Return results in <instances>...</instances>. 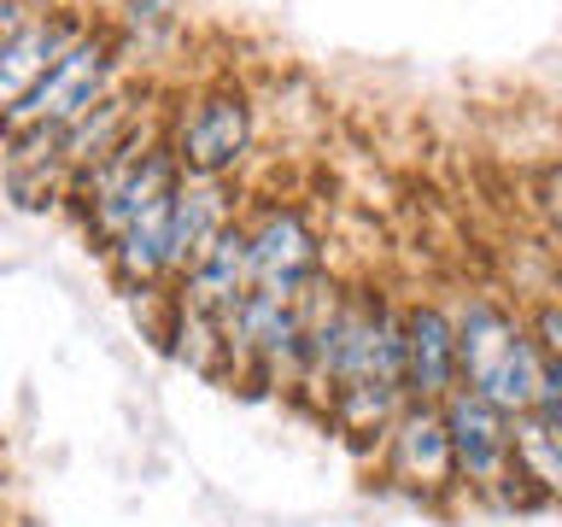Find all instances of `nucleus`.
I'll return each mask as SVG.
<instances>
[{"label":"nucleus","mask_w":562,"mask_h":527,"mask_svg":"<svg viewBox=\"0 0 562 527\" xmlns=\"http://www.w3.org/2000/svg\"><path fill=\"white\" fill-rule=\"evenodd\" d=\"M457 316V363H463V386H474L481 399H492L509 416L539 411L544 393V351L527 328V316H516L504 299L469 293Z\"/></svg>","instance_id":"f257e3e1"},{"label":"nucleus","mask_w":562,"mask_h":527,"mask_svg":"<svg viewBox=\"0 0 562 527\" xmlns=\"http://www.w3.org/2000/svg\"><path fill=\"white\" fill-rule=\"evenodd\" d=\"M182 188V165H176L170 141H123V147L94 165L77 182V193L88 200V228L112 246L123 240L140 217H153L158 205H170V193Z\"/></svg>","instance_id":"f03ea898"},{"label":"nucleus","mask_w":562,"mask_h":527,"mask_svg":"<svg viewBox=\"0 0 562 527\" xmlns=\"http://www.w3.org/2000/svg\"><path fill=\"white\" fill-rule=\"evenodd\" d=\"M439 411H446V428H451L463 492H474V498H486L498 509H533V492L516 474V416L498 411L492 399H481L474 386H457Z\"/></svg>","instance_id":"7ed1b4c3"},{"label":"nucleus","mask_w":562,"mask_h":527,"mask_svg":"<svg viewBox=\"0 0 562 527\" xmlns=\"http://www.w3.org/2000/svg\"><path fill=\"white\" fill-rule=\"evenodd\" d=\"M112 77H117V35L82 30L77 42L65 47V59L0 117V135L18 141V135H35V130H47V135L70 130V123L88 117L105 94H112Z\"/></svg>","instance_id":"20e7f679"},{"label":"nucleus","mask_w":562,"mask_h":527,"mask_svg":"<svg viewBox=\"0 0 562 527\" xmlns=\"http://www.w3.org/2000/svg\"><path fill=\"white\" fill-rule=\"evenodd\" d=\"M165 141H170L182 176H217V182H228V176L252 158V141H258L252 94H246L240 82L200 88V94L182 100V112H176Z\"/></svg>","instance_id":"39448f33"},{"label":"nucleus","mask_w":562,"mask_h":527,"mask_svg":"<svg viewBox=\"0 0 562 527\" xmlns=\"http://www.w3.org/2000/svg\"><path fill=\"white\" fill-rule=\"evenodd\" d=\"M381 481L422 504H446L451 492H463L457 481V451H451V428L439 404L411 399L393 416V428L381 434Z\"/></svg>","instance_id":"423d86ee"},{"label":"nucleus","mask_w":562,"mask_h":527,"mask_svg":"<svg viewBox=\"0 0 562 527\" xmlns=\"http://www.w3.org/2000/svg\"><path fill=\"white\" fill-rule=\"evenodd\" d=\"M240 223H246V246H252V288L276 299H299L323 276V240H316V228L299 205L263 200Z\"/></svg>","instance_id":"0eeeda50"},{"label":"nucleus","mask_w":562,"mask_h":527,"mask_svg":"<svg viewBox=\"0 0 562 527\" xmlns=\"http://www.w3.org/2000/svg\"><path fill=\"white\" fill-rule=\"evenodd\" d=\"M404 386L422 404H446L463 386L457 363V316L439 299H411L404 305Z\"/></svg>","instance_id":"6e6552de"},{"label":"nucleus","mask_w":562,"mask_h":527,"mask_svg":"<svg viewBox=\"0 0 562 527\" xmlns=\"http://www.w3.org/2000/svg\"><path fill=\"white\" fill-rule=\"evenodd\" d=\"M228 223H235V188L217 182V176H182V188L170 200V281H182L193 270V258Z\"/></svg>","instance_id":"1a4fd4ad"},{"label":"nucleus","mask_w":562,"mask_h":527,"mask_svg":"<svg viewBox=\"0 0 562 527\" xmlns=\"http://www.w3.org/2000/svg\"><path fill=\"white\" fill-rule=\"evenodd\" d=\"M246 293H252V246H246V223L235 217L182 276V305L205 316H228Z\"/></svg>","instance_id":"9d476101"},{"label":"nucleus","mask_w":562,"mask_h":527,"mask_svg":"<svg viewBox=\"0 0 562 527\" xmlns=\"http://www.w3.org/2000/svg\"><path fill=\"white\" fill-rule=\"evenodd\" d=\"M77 35H82V18L42 12L30 30H18L12 42H0V117H7L12 105L24 100V94L47 77L53 65L65 59V47L77 42Z\"/></svg>","instance_id":"9b49d317"},{"label":"nucleus","mask_w":562,"mask_h":527,"mask_svg":"<svg viewBox=\"0 0 562 527\" xmlns=\"http://www.w3.org/2000/svg\"><path fill=\"white\" fill-rule=\"evenodd\" d=\"M135 117H140V105H135V94H105L88 117H77L70 130H59V165L77 176L94 170V165H105L123 141H135L140 130H135Z\"/></svg>","instance_id":"f8f14e48"},{"label":"nucleus","mask_w":562,"mask_h":527,"mask_svg":"<svg viewBox=\"0 0 562 527\" xmlns=\"http://www.w3.org/2000/svg\"><path fill=\"white\" fill-rule=\"evenodd\" d=\"M516 474L533 504H562V428L551 416H516Z\"/></svg>","instance_id":"ddd939ff"},{"label":"nucleus","mask_w":562,"mask_h":527,"mask_svg":"<svg viewBox=\"0 0 562 527\" xmlns=\"http://www.w3.org/2000/svg\"><path fill=\"white\" fill-rule=\"evenodd\" d=\"M123 24H130V42H140V47H165L170 35H176V0H130V12H123Z\"/></svg>","instance_id":"4468645a"},{"label":"nucleus","mask_w":562,"mask_h":527,"mask_svg":"<svg viewBox=\"0 0 562 527\" xmlns=\"http://www.w3.org/2000/svg\"><path fill=\"white\" fill-rule=\"evenodd\" d=\"M533 211L544 217V228L562 240V165H544L533 176Z\"/></svg>","instance_id":"2eb2a0df"},{"label":"nucleus","mask_w":562,"mask_h":527,"mask_svg":"<svg viewBox=\"0 0 562 527\" xmlns=\"http://www.w3.org/2000/svg\"><path fill=\"white\" fill-rule=\"evenodd\" d=\"M527 328H533V340H539V351H544V363H562V299H544V305H533Z\"/></svg>","instance_id":"dca6fc26"},{"label":"nucleus","mask_w":562,"mask_h":527,"mask_svg":"<svg viewBox=\"0 0 562 527\" xmlns=\"http://www.w3.org/2000/svg\"><path fill=\"white\" fill-rule=\"evenodd\" d=\"M35 18H42V12H35V0H0V42H12V35L30 30Z\"/></svg>","instance_id":"f3484780"},{"label":"nucleus","mask_w":562,"mask_h":527,"mask_svg":"<svg viewBox=\"0 0 562 527\" xmlns=\"http://www.w3.org/2000/svg\"><path fill=\"white\" fill-rule=\"evenodd\" d=\"M539 416H551L562 428V363L544 369V393H539Z\"/></svg>","instance_id":"a211bd4d"}]
</instances>
